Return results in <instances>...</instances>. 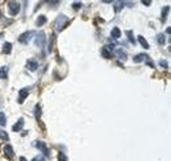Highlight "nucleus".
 <instances>
[{
  "mask_svg": "<svg viewBox=\"0 0 171 161\" xmlns=\"http://www.w3.org/2000/svg\"><path fill=\"white\" fill-rule=\"evenodd\" d=\"M34 115H36V119H37V120L41 118V106H40V104H36V107H34Z\"/></svg>",
  "mask_w": 171,
  "mask_h": 161,
  "instance_id": "6ab92c4d",
  "label": "nucleus"
},
{
  "mask_svg": "<svg viewBox=\"0 0 171 161\" xmlns=\"http://www.w3.org/2000/svg\"><path fill=\"white\" fill-rule=\"evenodd\" d=\"M146 64H147L149 66H150V68H154V62H153V61H150V58H147V59H146Z\"/></svg>",
  "mask_w": 171,
  "mask_h": 161,
  "instance_id": "cd10ccee",
  "label": "nucleus"
},
{
  "mask_svg": "<svg viewBox=\"0 0 171 161\" xmlns=\"http://www.w3.org/2000/svg\"><path fill=\"white\" fill-rule=\"evenodd\" d=\"M157 42L159 44V45H164V42H166V36H164L163 33L157 35Z\"/></svg>",
  "mask_w": 171,
  "mask_h": 161,
  "instance_id": "f3484780",
  "label": "nucleus"
},
{
  "mask_svg": "<svg viewBox=\"0 0 171 161\" xmlns=\"http://www.w3.org/2000/svg\"><path fill=\"white\" fill-rule=\"evenodd\" d=\"M24 123H25L24 119H23V118H20L17 123L13 124V127H12V131H13V132H19V131H21V130H23V127H24Z\"/></svg>",
  "mask_w": 171,
  "mask_h": 161,
  "instance_id": "1a4fd4ad",
  "label": "nucleus"
},
{
  "mask_svg": "<svg viewBox=\"0 0 171 161\" xmlns=\"http://www.w3.org/2000/svg\"><path fill=\"white\" fill-rule=\"evenodd\" d=\"M20 161H28V160H26L25 157H20Z\"/></svg>",
  "mask_w": 171,
  "mask_h": 161,
  "instance_id": "7c9ffc66",
  "label": "nucleus"
},
{
  "mask_svg": "<svg viewBox=\"0 0 171 161\" xmlns=\"http://www.w3.org/2000/svg\"><path fill=\"white\" fill-rule=\"evenodd\" d=\"M142 4H145V5H150L151 2H142Z\"/></svg>",
  "mask_w": 171,
  "mask_h": 161,
  "instance_id": "c756f323",
  "label": "nucleus"
},
{
  "mask_svg": "<svg viewBox=\"0 0 171 161\" xmlns=\"http://www.w3.org/2000/svg\"><path fill=\"white\" fill-rule=\"evenodd\" d=\"M115 4H116V5H115V11H116V12H119V11L124 7L125 3H124V2H115Z\"/></svg>",
  "mask_w": 171,
  "mask_h": 161,
  "instance_id": "412c9836",
  "label": "nucleus"
},
{
  "mask_svg": "<svg viewBox=\"0 0 171 161\" xmlns=\"http://www.w3.org/2000/svg\"><path fill=\"white\" fill-rule=\"evenodd\" d=\"M111 36H112L113 38H120V37H121V31H120V28L115 26L113 29H112V32H111Z\"/></svg>",
  "mask_w": 171,
  "mask_h": 161,
  "instance_id": "2eb2a0df",
  "label": "nucleus"
},
{
  "mask_svg": "<svg viewBox=\"0 0 171 161\" xmlns=\"http://www.w3.org/2000/svg\"><path fill=\"white\" fill-rule=\"evenodd\" d=\"M2 36H3V35H2V33H0V37H2Z\"/></svg>",
  "mask_w": 171,
  "mask_h": 161,
  "instance_id": "473e14b6",
  "label": "nucleus"
},
{
  "mask_svg": "<svg viewBox=\"0 0 171 161\" xmlns=\"http://www.w3.org/2000/svg\"><path fill=\"white\" fill-rule=\"evenodd\" d=\"M0 17H2V12H0Z\"/></svg>",
  "mask_w": 171,
  "mask_h": 161,
  "instance_id": "2f4dec72",
  "label": "nucleus"
},
{
  "mask_svg": "<svg viewBox=\"0 0 171 161\" xmlns=\"http://www.w3.org/2000/svg\"><path fill=\"white\" fill-rule=\"evenodd\" d=\"M4 153H5V156H7L8 159H13L15 157V151H13V148L11 144H7V145L4 147Z\"/></svg>",
  "mask_w": 171,
  "mask_h": 161,
  "instance_id": "0eeeda50",
  "label": "nucleus"
},
{
  "mask_svg": "<svg viewBox=\"0 0 171 161\" xmlns=\"http://www.w3.org/2000/svg\"><path fill=\"white\" fill-rule=\"evenodd\" d=\"M29 90H30L29 87H24V88H21V90L19 91V103H23L24 102V99L28 97Z\"/></svg>",
  "mask_w": 171,
  "mask_h": 161,
  "instance_id": "423d86ee",
  "label": "nucleus"
},
{
  "mask_svg": "<svg viewBox=\"0 0 171 161\" xmlns=\"http://www.w3.org/2000/svg\"><path fill=\"white\" fill-rule=\"evenodd\" d=\"M138 42L141 44V46L143 49H149V48H150V46H149V42L146 41V38L143 37V36H138Z\"/></svg>",
  "mask_w": 171,
  "mask_h": 161,
  "instance_id": "4468645a",
  "label": "nucleus"
},
{
  "mask_svg": "<svg viewBox=\"0 0 171 161\" xmlns=\"http://www.w3.org/2000/svg\"><path fill=\"white\" fill-rule=\"evenodd\" d=\"M26 68H28L30 71H36L37 69H38V62L36 59H28L26 61Z\"/></svg>",
  "mask_w": 171,
  "mask_h": 161,
  "instance_id": "6e6552de",
  "label": "nucleus"
},
{
  "mask_svg": "<svg viewBox=\"0 0 171 161\" xmlns=\"http://www.w3.org/2000/svg\"><path fill=\"white\" fill-rule=\"evenodd\" d=\"M45 36H46L45 32H40L37 35V37H36V45L38 48H42L43 45H45V41H46V37Z\"/></svg>",
  "mask_w": 171,
  "mask_h": 161,
  "instance_id": "39448f33",
  "label": "nucleus"
},
{
  "mask_svg": "<svg viewBox=\"0 0 171 161\" xmlns=\"http://www.w3.org/2000/svg\"><path fill=\"white\" fill-rule=\"evenodd\" d=\"M169 11H170V7L169 5H166L163 9H162V21H164L166 20V17H167V13H169Z\"/></svg>",
  "mask_w": 171,
  "mask_h": 161,
  "instance_id": "aec40b11",
  "label": "nucleus"
},
{
  "mask_svg": "<svg viewBox=\"0 0 171 161\" xmlns=\"http://www.w3.org/2000/svg\"><path fill=\"white\" fill-rule=\"evenodd\" d=\"M7 124V119H5V115L3 112H0V125H5Z\"/></svg>",
  "mask_w": 171,
  "mask_h": 161,
  "instance_id": "b1692460",
  "label": "nucleus"
},
{
  "mask_svg": "<svg viewBox=\"0 0 171 161\" xmlns=\"http://www.w3.org/2000/svg\"><path fill=\"white\" fill-rule=\"evenodd\" d=\"M0 137H2L3 140H5V141L9 140V136L7 135V132H5V131H0Z\"/></svg>",
  "mask_w": 171,
  "mask_h": 161,
  "instance_id": "393cba45",
  "label": "nucleus"
},
{
  "mask_svg": "<svg viewBox=\"0 0 171 161\" xmlns=\"http://www.w3.org/2000/svg\"><path fill=\"white\" fill-rule=\"evenodd\" d=\"M101 55H103V57L106 58V59H111V58H112V52H109L106 46H103V48H101Z\"/></svg>",
  "mask_w": 171,
  "mask_h": 161,
  "instance_id": "f8f14e48",
  "label": "nucleus"
},
{
  "mask_svg": "<svg viewBox=\"0 0 171 161\" xmlns=\"http://www.w3.org/2000/svg\"><path fill=\"white\" fill-rule=\"evenodd\" d=\"M116 54L119 55V58L120 59H126V57H128V55H126V52H124L123 49H117V50H116Z\"/></svg>",
  "mask_w": 171,
  "mask_h": 161,
  "instance_id": "a211bd4d",
  "label": "nucleus"
},
{
  "mask_svg": "<svg viewBox=\"0 0 171 161\" xmlns=\"http://www.w3.org/2000/svg\"><path fill=\"white\" fill-rule=\"evenodd\" d=\"M147 58H150L147 54H143V53H141V54H137V55H134V57H133V61H134V62L138 64V62H142V61H146Z\"/></svg>",
  "mask_w": 171,
  "mask_h": 161,
  "instance_id": "9d476101",
  "label": "nucleus"
},
{
  "mask_svg": "<svg viewBox=\"0 0 171 161\" xmlns=\"http://www.w3.org/2000/svg\"><path fill=\"white\" fill-rule=\"evenodd\" d=\"M47 21V19H46V16H43V15H41V16H38V19H37V21H36V24H37V26H42L43 24H45Z\"/></svg>",
  "mask_w": 171,
  "mask_h": 161,
  "instance_id": "dca6fc26",
  "label": "nucleus"
},
{
  "mask_svg": "<svg viewBox=\"0 0 171 161\" xmlns=\"http://www.w3.org/2000/svg\"><path fill=\"white\" fill-rule=\"evenodd\" d=\"M20 3L17 2H8V9H9V15L11 16H16L20 12Z\"/></svg>",
  "mask_w": 171,
  "mask_h": 161,
  "instance_id": "f257e3e1",
  "label": "nucleus"
},
{
  "mask_svg": "<svg viewBox=\"0 0 171 161\" xmlns=\"http://www.w3.org/2000/svg\"><path fill=\"white\" fill-rule=\"evenodd\" d=\"M126 35H128L129 42H132V44L134 45V44H136V40H134V37H133V33H132V31H126Z\"/></svg>",
  "mask_w": 171,
  "mask_h": 161,
  "instance_id": "4be33fe9",
  "label": "nucleus"
},
{
  "mask_svg": "<svg viewBox=\"0 0 171 161\" xmlns=\"http://www.w3.org/2000/svg\"><path fill=\"white\" fill-rule=\"evenodd\" d=\"M33 36H34V32H33V31L25 32V33H23V35L19 37V42H21V44H28V42L32 40Z\"/></svg>",
  "mask_w": 171,
  "mask_h": 161,
  "instance_id": "7ed1b4c3",
  "label": "nucleus"
},
{
  "mask_svg": "<svg viewBox=\"0 0 171 161\" xmlns=\"http://www.w3.org/2000/svg\"><path fill=\"white\" fill-rule=\"evenodd\" d=\"M56 24H57V28H58V31L61 32V31H63L65 28H66V25L69 24V19L66 17L65 15H61L57 19V23H56Z\"/></svg>",
  "mask_w": 171,
  "mask_h": 161,
  "instance_id": "f03ea898",
  "label": "nucleus"
},
{
  "mask_svg": "<svg viewBox=\"0 0 171 161\" xmlns=\"http://www.w3.org/2000/svg\"><path fill=\"white\" fill-rule=\"evenodd\" d=\"M34 147L37 148V149H40V151L45 154V157H49L50 156V153H49V149H47V147H46V143H43V141H36L34 143Z\"/></svg>",
  "mask_w": 171,
  "mask_h": 161,
  "instance_id": "20e7f679",
  "label": "nucleus"
},
{
  "mask_svg": "<svg viewBox=\"0 0 171 161\" xmlns=\"http://www.w3.org/2000/svg\"><path fill=\"white\" fill-rule=\"evenodd\" d=\"M58 161H69V159L63 152H59L58 153Z\"/></svg>",
  "mask_w": 171,
  "mask_h": 161,
  "instance_id": "5701e85b",
  "label": "nucleus"
},
{
  "mask_svg": "<svg viewBox=\"0 0 171 161\" xmlns=\"http://www.w3.org/2000/svg\"><path fill=\"white\" fill-rule=\"evenodd\" d=\"M159 65H161L162 68H164V69H167V68H169V64H167L164 59H161V61H159Z\"/></svg>",
  "mask_w": 171,
  "mask_h": 161,
  "instance_id": "a878e982",
  "label": "nucleus"
},
{
  "mask_svg": "<svg viewBox=\"0 0 171 161\" xmlns=\"http://www.w3.org/2000/svg\"><path fill=\"white\" fill-rule=\"evenodd\" d=\"M32 161H43V157H41V156H38V157H34Z\"/></svg>",
  "mask_w": 171,
  "mask_h": 161,
  "instance_id": "c85d7f7f",
  "label": "nucleus"
},
{
  "mask_svg": "<svg viewBox=\"0 0 171 161\" xmlns=\"http://www.w3.org/2000/svg\"><path fill=\"white\" fill-rule=\"evenodd\" d=\"M73 8H74V9H79V8H82V3L75 2V3L73 4Z\"/></svg>",
  "mask_w": 171,
  "mask_h": 161,
  "instance_id": "bb28decb",
  "label": "nucleus"
},
{
  "mask_svg": "<svg viewBox=\"0 0 171 161\" xmlns=\"http://www.w3.org/2000/svg\"><path fill=\"white\" fill-rule=\"evenodd\" d=\"M8 73H9V68H8V66H3V68L0 69V78L7 79L8 78Z\"/></svg>",
  "mask_w": 171,
  "mask_h": 161,
  "instance_id": "9b49d317",
  "label": "nucleus"
},
{
  "mask_svg": "<svg viewBox=\"0 0 171 161\" xmlns=\"http://www.w3.org/2000/svg\"><path fill=\"white\" fill-rule=\"evenodd\" d=\"M11 52H12V44H11V42H4V45H3V53H4V54H9Z\"/></svg>",
  "mask_w": 171,
  "mask_h": 161,
  "instance_id": "ddd939ff",
  "label": "nucleus"
}]
</instances>
